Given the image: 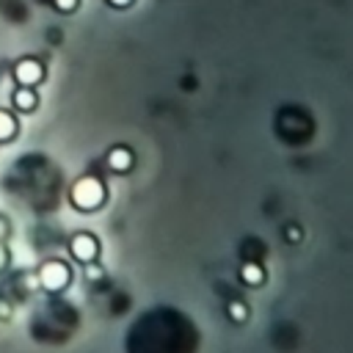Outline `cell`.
I'll return each instance as SVG.
<instances>
[{
	"instance_id": "cell-1",
	"label": "cell",
	"mask_w": 353,
	"mask_h": 353,
	"mask_svg": "<svg viewBox=\"0 0 353 353\" xmlns=\"http://www.w3.org/2000/svg\"><path fill=\"white\" fill-rule=\"evenodd\" d=\"M14 77H17V83L19 85H36L41 77H44V66L36 61V58H22V61H17V66H14Z\"/></svg>"
},
{
	"instance_id": "cell-2",
	"label": "cell",
	"mask_w": 353,
	"mask_h": 353,
	"mask_svg": "<svg viewBox=\"0 0 353 353\" xmlns=\"http://www.w3.org/2000/svg\"><path fill=\"white\" fill-rule=\"evenodd\" d=\"M14 105H17V110L30 113V110L39 105V97H36V91H33L30 85H22V88L14 91Z\"/></svg>"
},
{
	"instance_id": "cell-3",
	"label": "cell",
	"mask_w": 353,
	"mask_h": 353,
	"mask_svg": "<svg viewBox=\"0 0 353 353\" xmlns=\"http://www.w3.org/2000/svg\"><path fill=\"white\" fill-rule=\"evenodd\" d=\"M108 160H110V165H113L116 171H121V168H130V163H132V157H130V149H119V146L110 152V157H108Z\"/></svg>"
},
{
	"instance_id": "cell-4",
	"label": "cell",
	"mask_w": 353,
	"mask_h": 353,
	"mask_svg": "<svg viewBox=\"0 0 353 353\" xmlns=\"http://www.w3.org/2000/svg\"><path fill=\"white\" fill-rule=\"evenodd\" d=\"M14 132H17V124H14V119H11V116H6V113H0V141H6V138H14Z\"/></svg>"
},
{
	"instance_id": "cell-5",
	"label": "cell",
	"mask_w": 353,
	"mask_h": 353,
	"mask_svg": "<svg viewBox=\"0 0 353 353\" xmlns=\"http://www.w3.org/2000/svg\"><path fill=\"white\" fill-rule=\"evenodd\" d=\"M55 8H58V11H63V14H69V11H74V8H77V0H55Z\"/></svg>"
},
{
	"instance_id": "cell-6",
	"label": "cell",
	"mask_w": 353,
	"mask_h": 353,
	"mask_svg": "<svg viewBox=\"0 0 353 353\" xmlns=\"http://www.w3.org/2000/svg\"><path fill=\"white\" fill-rule=\"evenodd\" d=\"M245 279H248V281H251V279H254V281H259V279H262V273H259V270H251V268H248V270H245Z\"/></svg>"
},
{
	"instance_id": "cell-7",
	"label": "cell",
	"mask_w": 353,
	"mask_h": 353,
	"mask_svg": "<svg viewBox=\"0 0 353 353\" xmlns=\"http://www.w3.org/2000/svg\"><path fill=\"white\" fill-rule=\"evenodd\" d=\"M108 3H110V6H116V8H127L132 0H108Z\"/></svg>"
}]
</instances>
